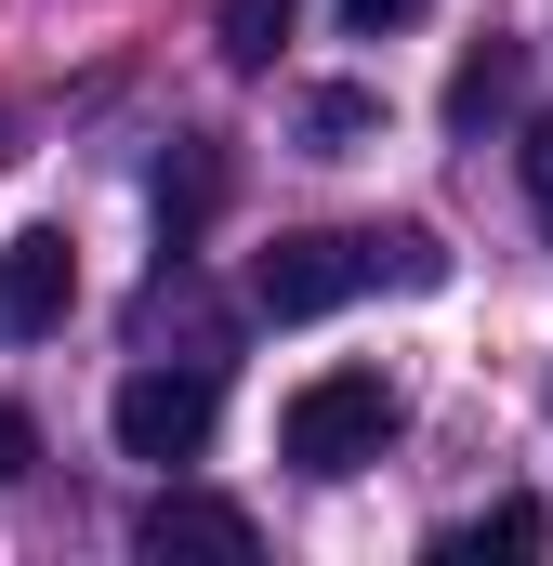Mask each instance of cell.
Listing matches in <instances>:
<instances>
[{"instance_id": "obj_1", "label": "cell", "mask_w": 553, "mask_h": 566, "mask_svg": "<svg viewBox=\"0 0 553 566\" xmlns=\"http://www.w3.org/2000/svg\"><path fill=\"white\" fill-rule=\"evenodd\" d=\"M383 277H396V290H435L448 251H435L421 224H396V238H330V224H316V238H276L264 264H251V303L290 329V316H330V303H356V290H383Z\"/></svg>"}, {"instance_id": "obj_2", "label": "cell", "mask_w": 553, "mask_h": 566, "mask_svg": "<svg viewBox=\"0 0 553 566\" xmlns=\"http://www.w3.org/2000/svg\"><path fill=\"white\" fill-rule=\"evenodd\" d=\"M396 422H409V409H396V382H383V369H316V382L276 409V448H290L303 474H356V461H383V448H396Z\"/></svg>"}, {"instance_id": "obj_3", "label": "cell", "mask_w": 553, "mask_h": 566, "mask_svg": "<svg viewBox=\"0 0 553 566\" xmlns=\"http://www.w3.org/2000/svg\"><path fill=\"white\" fill-rule=\"evenodd\" d=\"M106 422H119L133 461H198L211 422H225V382H211V356H185V369H171V356H145L133 382H119V409H106Z\"/></svg>"}, {"instance_id": "obj_4", "label": "cell", "mask_w": 553, "mask_h": 566, "mask_svg": "<svg viewBox=\"0 0 553 566\" xmlns=\"http://www.w3.org/2000/svg\"><path fill=\"white\" fill-rule=\"evenodd\" d=\"M66 303H80V251H66V224H27V238H0V343H40V329H66Z\"/></svg>"}, {"instance_id": "obj_5", "label": "cell", "mask_w": 553, "mask_h": 566, "mask_svg": "<svg viewBox=\"0 0 553 566\" xmlns=\"http://www.w3.org/2000/svg\"><path fill=\"white\" fill-rule=\"evenodd\" d=\"M133 554H211V566H238L251 554V514H238V501H198V488H158V501H145L133 514Z\"/></svg>"}, {"instance_id": "obj_6", "label": "cell", "mask_w": 553, "mask_h": 566, "mask_svg": "<svg viewBox=\"0 0 553 566\" xmlns=\"http://www.w3.org/2000/svg\"><path fill=\"white\" fill-rule=\"evenodd\" d=\"M211 211H225V158H211V145H171V158H158V238L185 251Z\"/></svg>"}, {"instance_id": "obj_7", "label": "cell", "mask_w": 553, "mask_h": 566, "mask_svg": "<svg viewBox=\"0 0 553 566\" xmlns=\"http://www.w3.org/2000/svg\"><path fill=\"white\" fill-rule=\"evenodd\" d=\"M541 541H553V514H541V501H488L474 527H448V541H435V566H488V554H541Z\"/></svg>"}, {"instance_id": "obj_8", "label": "cell", "mask_w": 553, "mask_h": 566, "mask_svg": "<svg viewBox=\"0 0 553 566\" xmlns=\"http://www.w3.org/2000/svg\"><path fill=\"white\" fill-rule=\"evenodd\" d=\"M514 80H528V66H514V40L461 53V80H448V119H461V133H474V119H501V106H514Z\"/></svg>"}, {"instance_id": "obj_9", "label": "cell", "mask_w": 553, "mask_h": 566, "mask_svg": "<svg viewBox=\"0 0 553 566\" xmlns=\"http://www.w3.org/2000/svg\"><path fill=\"white\" fill-rule=\"evenodd\" d=\"M290 53V0H225V66H276Z\"/></svg>"}, {"instance_id": "obj_10", "label": "cell", "mask_w": 553, "mask_h": 566, "mask_svg": "<svg viewBox=\"0 0 553 566\" xmlns=\"http://www.w3.org/2000/svg\"><path fill=\"white\" fill-rule=\"evenodd\" d=\"M303 133H316V158H343V145L383 133V106H369V93H316V106H303Z\"/></svg>"}, {"instance_id": "obj_11", "label": "cell", "mask_w": 553, "mask_h": 566, "mask_svg": "<svg viewBox=\"0 0 553 566\" xmlns=\"http://www.w3.org/2000/svg\"><path fill=\"white\" fill-rule=\"evenodd\" d=\"M514 171H528V211H541V238H553V119H528V145H514Z\"/></svg>"}, {"instance_id": "obj_12", "label": "cell", "mask_w": 553, "mask_h": 566, "mask_svg": "<svg viewBox=\"0 0 553 566\" xmlns=\"http://www.w3.org/2000/svg\"><path fill=\"white\" fill-rule=\"evenodd\" d=\"M27 461H40V422H27V409H0V488H13Z\"/></svg>"}, {"instance_id": "obj_13", "label": "cell", "mask_w": 553, "mask_h": 566, "mask_svg": "<svg viewBox=\"0 0 553 566\" xmlns=\"http://www.w3.org/2000/svg\"><path fill=\"white\" fill-rule=\"evenodd\" d=\"M421 0H343V27H409Z\"/></svg>"}, {"instance_id": "obj_14", "label": "cell", "mask_w": 553, "mask_h": 566, "mask_svg": "<svg viewBox=\"0 0 553 566\" xmlns=\"http://www.w3.org/2000/svg\"><path fill=\"white\" fill-rule=\"evenodd\" d=\"M0 158H13V106H0Z\"/></svg>"}]
</instances>
